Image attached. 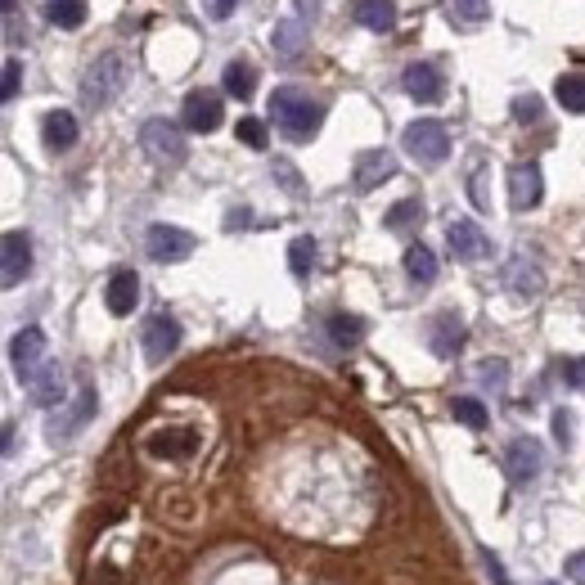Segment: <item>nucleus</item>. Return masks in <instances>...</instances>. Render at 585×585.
<instances>
[{
	"label": "nucleus",
	"mask_w": 585,
	"mask_h": 585,
	"mask_svg": "<svg viewBox=\"0 0 585 585\" xmlns=\"http://www.w3.org/2000/svg\"><path fill=\"white\" fill-rule=\"evenodd\" d=\"M126 81H131V59H126L122 50L95 54V63L81 72V104H86L90 113H99V108H108L122 95Z\"/></svg>",
	"instance_id": "nucleus-1"
},
{
	"label": "nucleus",
	"mask_w": 585,
	"mask_h": 585,
	"mask_svg": "<svg viewBox=\"0 0 585 585\" xmlns=\"http://www.w3.org/2000/svg\"><path fill=\"white\" fill-rule=\"evenodd\" d=\"M270 117H275V126L288 135V140H311L315 131H320L324 122V104L320 99H311L306 90L297 86H279L275 95H270Z\"/></svg>",
	"instance_id": "nucleus-2"
},
{
	"label": "nucleus",
	"mask_w": 585,
	"mask_h": 585,
	"mask_svg": "<svg viewBox=\"0 0 585 585\" xmlns=\"http://www.w3.org/2000/svg\"><path fill=\"white\" fill-rule=\"evenodd\" d=\"M140 149L144 158L153 162V167H180V162L189 158L185 149V131H180L176 122H167V117H149V122L140 126Z\"/></svg>",
	"instance_id": "nucleus-3"
},
{
	"label": "nucleus",
	"mask_w": 585,
	"mask_h": 585,
	"mask_svg": "<svg viewBox=\"0 0 585 585\" xmlns=\"http://www.w3.org/2000/svg\"><path fill=\"white\" fill-rule=\"evenodd\" d=\"M401 144H405L410 158L423 162V167H441L446 153H450V135H446V126H441L437 117H419V122H410L405 126V135H401Z\"/></svg>",
	"instance_id": "nucleus-4"
},
{
	"label": "nucleus",
	"mask_w": 585,
	"mask_h": 585,
	"mask_svg": "<svg viewBox=\"0 0 585 585\" xmlns=\"http://www.w3.org/2000/svg\"><path fill=\"white\" fill-rule=\"evenodd\" d=\"M540 468H545V446H540L536 437H513L509 446H504V473H509L513 486L536 482Z\"/></svg>",
	"instance_id": "nucleus-5"
},
{
	"label": "nucleus",
	"mask_w": 585,
	"mask_h": 585,
	"mask_svg": "<svg viewBox=\"0 0 585 585\" xmlns=\"http://www.w3.org/2000/svg\"><path fill=\"white\" fill-rule=\"evenodd\" d=\"M27 270H32V239L23 230H5V239H0V284H23Z\"/></svg>",
	"instance_id": "nucleus-6"
},
{
	"label": "nucleus",
	"mask_w": 585,
	"mask_h": 585,
	"mask_svg": "<svg viewBox=\"0 0 585 585\" xmlns=\"http://www.w3.org/2000/svg\"><path fill=\"white\" fill-rule=\"evenodd\" d=\"M144 252H149L153 261H185L189 252H194V234L180 230V225H149V234H144Z\"/></svg>",
	"instance_id": "nucleus-7"
},
{
	"label": "nucleus",
	"mask_w": 585,
	"mask_h": 585,
	"mask_svg": "<svg viewBox=\"0 0 585 585\" xmlns=\"http://www.w3.org/2000/svg\"><path fill=\"white\" fill-rule=\"evenodd\" d=\"M140 338H144V360H149V365H162V360L180 347V324L171 320L167 311H158V315H149V320H144Z\"/></svg>",
	"instance_id": "nucleus-8"
},
{
	"label": "nucleus",
	"mask_w": 585,
	"mask_h": 585,
	"mask_svg": "<svg viewBox=\"0 0 585 585\" xmlns=\"http://www.w3.org/2000/svg\"><path fill=\"white\" fill-rule=\"evenodd\" d=\"M545 198V176H540L536 162H513L509 167V203L513 212H531V207Z\"/></svg>",
	"instance_id": "nucleus-9"
},
{
	"label": "nucleus",
	"mask_w": 585,
	"mask_h": 585,
	"mask_svg": "<svg viewBox=\"0 0 585 585\" xmlns=\"http://www.w3.org/2000/svg\"><path fill=\"white\" fill-rule=\"evenodd\" d=\"M9 360H14V369H18V378H32L36 369L45 365V333L36 329V324H27V329H18L14 333V342H9Z\"/></svg>",
	"instance_id": "nucleus-10"
},
{
	"label": "nucleus",
	"mask_w": 585,
	"mask_h": 585,
	"mask_svg": "<svg viewBox=\"0 0 585 585\" xmlns=\"http://www.w3.org/2000/svg\"><path fill=\"white\" fill-rule=\"evenodd\" d=\"M396 176V158L387 149H365L356 153V167H351V185L360 189V194H369V189H378L383 180Z\"/></svg>",
	"instance_id": "nucleus-11"
},
{
	"label": "nucleus",
	"mask_w": 585,
	"mask_h": 585,
	"mask_svg": "<svg viewBox=\"0 0 585 585\" xmlns=\"http://www.w3.org/2000/svg\"><path fill=\"white\" fill-rule=\"evenodd\" d=\"M306 45H311V23H306L302 14L279 18V23H275V32H270V50H275L284 63L302 59V50H306Z\"/></svg>",
	"instance_id": "nucleus-12"
},
{
	"label": "nucleus",
	"mask_w": 585,
	"mask_h": 585,
	"mask_svg": "<svg viewBox=\"0 0 585 585\" xmlns=\"http://www.w3.org/2000/svg\"><path fill=\"white\" fill-rule=\"evenodd\" d=\"M95 405H99V401H95V387H81V392H77V405H68L63 414H54V419H50V428H45V432H50V441H72V437H77V432L90 423Z\"/></svg>",
	"instance_id": "nucleus-13"
},
{
	"label": "nucleus",
	"mask_w": 585,
	"mask_h": 585,
	"mask_svg": "<svg viewBox=\"0 0 585 585\" xmlns=\"http://www.w3.org/2000/svg\"><path fill=\"white\" fill-rule=\"evenodd\" d=\"M221 95L216 90H194V95H185V108H180V122L189 126V131H216L221 126Z\"/></svg>",
	"instance_id": "nucleus-14"
},
{
	"label": "nucleus",
	"mask_w": 585,
	"mask_h": 585,
	"mask_svg": "<svg viewBox=\"0 0 585 585\" xmlns=\"http://www.w3.org/2000/svg\"><path fill=\"white\" fill-rule=\"evenodd\" d=\"M464 320H459L455 311H437L428 320V347H432V356H441V360H450L459 347H464Z\"/></svg>",
	"instance_id": "nucleus-15"
},
{
	"label": "nucleus",
	"mask_w": 585,
	"mask_h": 585,
	"mask_svg": "<svg viewBox=\"0 0 585 585\" xmlns=\"http://www.w3.org/2000/svg\"><path fill=\"white\" fill-rule=\"evenodd\" d=\"M401 86L410 99H419V104H437L441 95H446V81H441V72L432 68V63H410V68L401 72Z\"/></svg>",
	"instance_id": "nucleus-16"
},
{
	"label": "nucleus",
	"mask_w": 585,
	"mask_h": 585,
	"mask_svg": "<svg viewBox=\"0 0 585 585\" xmlns=\"http://www.w3.org/2000/svg\"><path fill=\"white\" fill-rule=\"evenodd\" d=\"M27 396H32L36 405H63V396H68V374H63L54 360H45V365L27 378Z\"/></svg>",
	"instance_id": "nucleus-17"
},
{
	"label": "nucleus",
	"mask_w": 585,
	"mask_h": 585,
	"mask_svg": "<svg viewBox=\"0 0 585 585\" xmlns=\"http://www.w3.org/2000/svg\"><path fill=\"white\" fill-rule=\"evenodd\" d=\"M446 239H450V252H455L459 261H482V257H491V239H486V234L477 230L473 221H450V225H446Z\"/></svg>",
	"instance_id": "nucleus-18"
},
{
	"label": "nucleus",
	"mask_w": 585,
	"mask_h": 585,
	"mask_svg": "<svg viewBox=\"0 0 585 585\" xmlns=\"http://www.w3.org/2000/svg\"><path fill=\"white\" fill-rule=\"evenodd\" d=\"M149 455H167V459H189L198 446V432L194 428H162V432H149Z\"/></svg>",
	"instance_id": "nucleus-19"
},
{
	"label": "nucleus",
	"mask_w": 585,
	"mask_h": 585,
	"mask_svg": "<svg viewBox=\"0 0 585 585\" xmlns=\"http://www.w3.org/2000/svg\"><path fill=\"white\" fill-rule=\"evenodd\" d=\"M104 302L113 315H131L135 302H140V275H135V270H113V275H108V288H104Z\"/></svg>",
	"instance_id": "nucleus-20"
},
{
	"label": "nucleus",
	"mask_w": 585,
	"mask_h": 585,
	"mask_svg": "<svg viewBox=\"0 0 585 585\" xmlns=\"http://www.w3.org/2000/svg\"><path fill=\"white\" fill-rule=\"evenodd\" d=\"M41 140H45V149H50V153L72 149V144H77V117L63 113V108L45 113V122H41Z\"/></svg>",
	"instance_id": "nucleus-21"
},
{
	"label": "nucleus",
	"mask_w": 585,
	"mask_h": 585,
	"mask_svg": "<svg viewBox=\"0 0 585 585\" xmlns=\"http://www.w3.org/2000/svg\"><path fill=\"white\" fill-rule=\"evenodd\" d=\"M324 329H329L333 347H342V351H351L360 338H365V320H360V315H347V311L324 315Z\"/></svg>",
	"instance_id": "nucleus-22"
},
{
	"label": "nucleus",
	"mask_w": 585,
	"mask_h": 585,
	"mask_svg": "<svg viewBox=\"0 0 585 585\" xmlns=\"http://www.w3.org/2000/svg\"><path fill=\"white\" fill-rule=\"evenodd\" d=\"M504 279H509V288L518 297H536L540 288H545V279H540V266H536V261H527V257H513L509 270H504Z\"/></svg>",
	"instance_id": "nucleus-23"
},
{
	"label": "nucleus",
	"mask_w": 585,
	"mask_h": 585,
	"mask_svg": "<svg viewBox=\"0 0 585 585\" xmlns=\"http://www.w3.org/2000/svg\"><path fill=\"white\" fill-rule=\"evenodd\" d=\"M356 23L369 32H392L396 27V5L392 0H356Z\"/></svg>",
	"instance_id": "nucleus-24"
},
{
	"label": "nucleus",
	"mask_w": 585,
	"mask_h": 585,
	"mask_svg": "<svg viewBox=\"0 0 585 585\" xmlns=\"http://www.w3.org/2000/svg\"><path fill=\"white\" fill-rule=\"evenodd\" d=\"M405 275H410L414 284H432V279H437V257H432L428 243H410V248H405Z\"/></svg>",
	"instance_id": "nucleus-25"
},
{
	"label": "nucleus",
	"mask_w": 585,
	"mask_h": 585,
	"mask_svg": "<svg viewBox=\"0 0 585 585\" xmlns=\"http://www.w3.org/2000/svg\"><path fill=\"white\" fill-rule=\"evenodd\" d=\"M221 86L230 90L234 99H248L252 90H257V68H252L248 59H234V63H225V77H221Z\"/></svg>",
	"instance_id": "nucleus-26"
},
{
	"label": "nucleus",
	"mask_w": 585,
	"mask_h": 585,
	"mask_svg": "<svg viewBox=\"0 0 585 585\" xmlns=\"http://www.w3.org/2000/svg\"><path fill=\"white\" fill-rule=\"evenodd\" d=\"M486 14H491L486 0H446V18L455 27H482Z\"/></svg>",
	"instance_id": "nucleus-27"
},
{
	"label": "nucleus",
	"mask_w": 585,
	"mask_h": 585,
	"mask_svg": "<svg viewBox=\"0 0 585 585\" xmlns=\"http://www.w3.org/2000/svg\"><path fill=\"white\" fill-rule=\"evenodd\" d=\"M45 14H50V23L54 27H81L86 23V0H50V5H45Z\"/></svg>",
	"instance_id": "nucleus-28"
},
{
	"label": "nucleus",
	"mask_w": 585,
	"mask_h": 585,
	"mask_svg": "<svg viewBox=\"0 0 585 585\" xmlns=\"http://www.w3.org/2000/svg\"><path fill=\"white\" fill-rule=\"evenodd\" d=\"M554 95L567 113H585V77H558L554 81Z\"/></svg>",
	"instance_id": "nucleus-29"
},
{
	"label": "nucleus",
	"mask_w": 585,
	"mask_h": 585,
	"mask_svg": "<svg viewBox=\"0 0 585 585\" xmlns=\"http://www.w3.org/2000/svg\"><path fill=\"white\" fill-rule=\"evenodd\" d=\"M419 221H423V203H419V198H401V203L383 216L387 230H410V225H419Z\"/></svg>",
	"instance_id": "nucleus-30"
},
{
	"label": "nucleus",
	"mask_w": 585,
	"mask_h": 585,
	"mask_svg": "<svg viewBox=\"0 0 585 585\" xmlns=\"http://www.w3.org/2000/svg\"><path fill=\"white\" fill-rule=\"evenodd\" d=\"M288 266H293V275H311V266H315V239L311 234L288 243Z\"/></svg>",
	"instance_id": "nucleus-31"
},
{
	"label": "nucleus",
	"mask_w": 585,
	"mask_h": 585,
	"mask_svg": "<svg viewBox=\"0 0 585 585\" xmlns=\"http://www.w3.org/2000/svg\"><path fill=\"white\" fill-rule=\"evenodd\" d=\"M450 414H455L464 428H486V405L473 401V396H455V401H450Z\"/></svg>",
	"instance_id": "nucleus-32"
},
{
	"label": "nucleus",
	"mask_w": 585,
	"mask_h": 585,
	"mask_svg": "<svg viewBox=\"0 0 585 585\" xmlns=\"http://www.w3.org/2000/svg\"><path fill=\"white\" fill-rule=\"evenodd\" d=\"M468 198H473L477 212H491V180H486V167L473 171V180H468Z\"/></svg>",
	"instance_id": "nucleus-33"
},
{
	"label": "nucleus",
	"mask_w": 585,
	"mask_h": 585,
	"mask_svg": "<svg viewBox=\"0 0 585 585\" xmlns=\"http://www.w3.org/2000/svg\"><path fill=\"white\" fill-rule=\"evenodd\" d=\"M239 140L248 144V149H266V122H257V117H239Z\"/></svg>",
	"instance_id": "nucleus-34"
},
{
	"label": "nucleus",
	"mask_w": 585,
	"mask_h": 585,
	"mask_svg": "<svg viewBox=\"0 0 585 585\" xmlns=\"http://www.w3.org/2000/svg\"><path fill=\"white\" fill-rule=\"evenodd\" d=\"M540 113H545L540 95H518V99H513V117H518L522 126H527V122H540Z\"/></svg>",
	"instance_id": "nucleus-35"
},
{
	"label": "nucleus",
	"mask_w": 585,
	"mask_h": 585,
	"mask_svg": "<svg viewBox=\"0 0 585 585\" xmlns=\"http://www.w3.org/2000/svg\"><path fill=\"white\" fill-rule=\"evenodd\" d=\"M504 374H509V365H504V360H482V365H477V378H482V383H491V387H504Z\"/></svg>",
	"instance_id": "nucleus-36"
},
{
	"label": "nucleus",
	"mask_w": 585,
	"mask_h": 585,
	"mask_svg": "<svg viewBox=\"0 0 585 585\" xmlns=\"http://www.w3.org/2000/svg\"><path fill=\"white\" fill-rule=\"evenodd\" d=\"M563 378H567V387H576V392H585V356H572V360H563Z\"/></svg>",
	"instance_id": "nucleus-37"
},
{
	"label": "nucleus",
	"mask_w": 585,
	"mask_h": 585,
	"mask_svg": "<svg viewBox=\"0 0 585 585\" xmlns=\"http://www.w3.org/2000/svg\"><path fill=\"white\" fill-rule=\"evenodd\" d=\"M18 81H23V68H18V59H5V86H0V99H14L18 95Z\"/></svg>",
	"instance_id": "nucleus-38"
},
{
	"label": "nucleus",
	"mask_w": 585,
	"mask_h": 585,
	"mask_svg": "<svg viewBox=\"0 0 585 585\" xmlns=\"http://www.w3.org/2000/svg\"><path fill=\"white\" fill-rule=\"evenodd\" d=\"M482 563H486V576H491V585H513L509 572H504V563L491 554V549H482Z\"/></svg>",
	"instance_id": "nucleus-39"
},
{
	"label": "nucleus",
	"mask_w": 585,
	"mask_h": 585,
	"mask_svg": "<svg viewBox=\"0 0 585 585\" xmlns=\"http://www.w3.org/2000/svg\"><path fill=\"white\" fill-rule=\"evenodd\" d=\"M563 572H567V581L585 585V549H576V554L567 558V563H563Z\"/></svg>",
	"instance_id": "nucleus-40"
},
{
	"label": "nucleus",
	"mask_w": 585,
	"mask_h": 585,
	"mask_svg": "<svg viewBox=\"0 0 585 585\" xmlns=\"http://www.w3.org/2000/svg\"><path fill=\"white\" fill-rule=\"evenodd\" d=\"M554 437L563 441V446H572V414H567V410L554 414Z\"/></svg>",
	"instance_id": "nucleus-41"
},
{
	"label": "nucleus",
	"mask_w": 585,
	"mask_h": 585,
	"mask_svg": "<svg viewBox=\"0 0 585 585\" xmlns=\"http://www.w3.org/2000/svg\"><path fill=\"white\" fill-rule=\"evenodd\" d=\"M234 5H239V0H203V9H207L212 18H230Z\"/></svg>",
	"instance_id": "nucleus-42"
},
{
	"label": "nucleus",
	"mask_w": 585,
	"mask_h": 585,
	"mask_svg": "<svg viewBox=\"0 0 585 585\" xmlns=\"http://www.w3.org/2000/svg\"><path fill=\"white\" fill-rule=\"evenodd\" d=\"M315 9H320V0H297V14H302L306 23H311V18H315Z\"/></svg>",
	"instance_id": "nucleus-43"
},
{
	"label": "nucleus",
	"mask_w": 585,
	"mask_h": 585,
	"mask_svg": "<svg viewBox=\"0 0 585 585\" xmlns=\"http://www.w3.org/2000/svg\"><path fill=\"white\" fill-rule=\"evenodd\" d=\"M252 221V212H230L225 216V225H230V230H239V225H248Z\"/></svg>",
	"instance_id": "nucleus-44"
},
{
	"label": "nucleus",
	"mask_w": 585,
	"mask_h": 585,
	"mask_svg": "<svg viewBox=\"0 0 585 585\" xmlns=\"http://www.w3.org/2000/svg\"><path fill=\"white\" fill-rule=\"evenodd\" d=\"M545 585H558V581H545Z\"/></svg>",
	"instance_id": "nucleus-45"
}]
</instances>
